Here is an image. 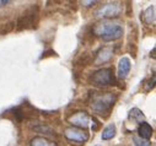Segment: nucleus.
<instances>
[{
  "label": "nucleus",
  "mask_w": 156,
  "mask_h": 146,
  "mask_svg": "<svg viewBox=\"0 0 156 146\" xmlns=\"http://www.w3.org/2000/svg\"><path fill=\"white\" fill-rule=\"evenodd\" d=\"M95 36L101 37L105 42H112L117 41L122 37L123 34V27L117 23H109V22H101L95 25L94 27Z\"/></svg>",
  "instance_id": "f257e3e1"
},
{
  "label": "nucleus",
  "mask_w": 156,
  "mask_h": 146,
  "mask_svg": "<svg viewBox=\"0 0 156 146\" xmlns=\"http://www.w3.org/2000/svg\"><path fill=\"white\" fill-rule=\"evenodd\" d=\"M117 101V96L112 92H103L95 95L91 101V108L92 111L97 114H108L109 111L113 108L114 103Z\"/></svg>",
  "instance_id": "f03ea898"
},
{
  "label": "nucleus",
  "mask_w": 156,
  "mask_h": 146,
  "mask_svg": "<svg viewBox=\"0 0 156 146\" xmlns=\"http://www.w3.org/2000/svg\"><path fill=\"white\" fill-rule=\"evenodd\" d=\"M90 82L97 87H106L117 84L115 75L112 68H103L95 71L90 78Z\"/></svg>",
  "instance_id": "7ed1b4c3"
},
{
  "label": "nucleus",
  "mask_w": 156,
  "mask_h": 146,
  "mask_svg": "<svg viewBox=\"0 0 156 146\" xmlns=\"http://www.w3.org/2000/svg\"><path fill=\"white\" fill-rule=\"evenodd\" d=\"M122 11H123V4L121 2H112L96 10L95 15L101 19H115L121 16Z\"/></svg>",
  "instance_id": "20e7f679"
},
{
  "label": "nucleus",
  "mask_w": 156,
  "mask_h": 146,
  "mask_svg": "<svg viewBox=\"0 0 156 146\" xmlns=\"http://www.w3.org/2000/svg\"><path fill=\"white\" fill-rule=\"evenodd\" d=\"M64 136L76 144H84L89 140V133H86L83 128H77V127H69L64 130Z\"/></svg>",
  "instance_id": "39448f33"
},
{
  "label": "nucleus",
  "mask_w": 156,
  "mask_h": 146,
  "mask_svg": "<svg viewBox=\"0 0 156 146\" xmlns=\"http://www.w3.org/2000/svg\"><path fill=\"white\" fill-rule=\"evenodd\" d=\"M38 23V9L34 8V11H33V8L27 11L25 15H22L19 21H17V30L19 31H22V30H28V28H33L34 26L33 25H37Z\"/></svg>",
  "instance_id": "423d86ee"
},
{
  "label": "nucleus",
  "mask_w": 156,
  "mask_h": 146,
  "mask_svg": "<svg viewBox=\"0 0 156 146\" xmlns=\"http://www.w3.org/2000/svg\"><path fill=\"white\" fill-rule=\"evenodd\" d=\"M90 116L86 113V112H76V113H73L69 118H68V122L74 125V127H77V128H83V129H86L89 127V123H90Z\"/></svg>",
  "instance_id": "0eeeda50"
},
{
  "label": "nucleus",
  "mask_w": 156,
  "mask_h": 146,
  "mask_svg": "<svg viewBox=\"0 0 156 146\" xmlns=\"http://www.w3.org/2000/svg\"><path fill=\"white\" fill-rule=\"evenodd\" d=\"M112 55H113L112 48H111V47H103V48H101V49L97 52L94 63H95V65H101V64H103V63L109 61V59L112 58Z\"/></svg>",
  "instance_id": "6e6552de"
},
{
  "label": "nucleus",
  "mask_w": 156,
  "mask_h": 146,
  "mask_svg": "<svg viewBox=\"0 0 156 146\" xmlns=\"http://www.w3.org/2000/svg\"><path fill=\"white\" fill-rule=\"evenodd\" d=\"M130 66H132V64H130L129 58L123 57L119 60V63H118V72H117V76H118V79L124 80L128 76L129 71H130Z\"/></svg>",
  "instance_id": "1a4fd4ad"
},
{
  "label": "nucleus",
  "mask_w": 156,
  "mask_h": 146,
  "mask_svg": "<svg viewBox=\"0 0 156 146\" xmlns=\"http://www.w3.org/2000/svg\"><path fill=\"white\" fill-rule=\"evenodd\" d=\"M152 131H154V130H152L151 125L147 124V123H145V122L140 123V125H139V128H138V134H139V136L143 137V139H146V140H149V139L151 137Z\"/></svg>",
  "instance_id": "9d476101"
},
{
  "label": "nucleus",
  "mask_w": 156,
  "mask_h": 146,
  "mask_svg": "<svg viewBox=\"0 0 156 146\" xmlns=\"http://www.w3.org/2000/svg\"><path fill=\"white\" fill-rule=\"evenodd\" d=\"M155 6L151 5L149 6L145 12H144V21L146 25H155V20H156V16H155Z\"/></svg>",
  "instance_id": "9b49d317"
},
{
  "label": "nucleus",
  "mask_w": 156,
  "mask_h": 146,
  "mask_svg": "<svg viewBox=\"0 0 156 146\" xmlns=\"http://www.w3.org/2000/svg\"><path fill=\"white\" fill-rule=\"evenodd\" d=\"M115 135V125L114 124H109L108 127H106L101 134L102 140H111L113 139Z\"/></svg>",
  "instance_id": "f8f14e48"
},
{
  "label": "nucleus",
  "mask_w": 156,
  "mask_h": 146,
  "mask_svg": "<svg viewBox=\"0 0 156 146\" xmlns=\"http://www.w3.org/2000/svg\"><path fill=\"white\" fill-rule=\"evenodd\" d=\"M31 145L32 146H52V145H55L54 142L49 141L48 139L46 137H42V136H37V137H33L31 140Z\"/></svg>",
  "instance_id": "ddd939ff"
},
{
  "label": "nucleus",
  "mask_w": 156,
  "mask_h": 146,
  "mask_svg": "<svg viewBox=\"0 0 156 146\" xmlns=\"http://www.w3.org/2000/svg\"><path fill=\"white\" fill-rule=\"evenodd\" d=\"M129 117L132 119H134L136 123H143L145 120V117H144L143 112L140 111V109H138V108H133L132 109V111L129 112Z\"/></svg>",
  "instance_id": "4468645a"
},
{
  "label": "nucleus",
  "mask_w": 156,
  "mask_h": 146,
  "mask_svg": "<svg viewBox=\"0 0 156 146\" xmlns=\"http://www.w3.org/2000/svg\"><path fill=\"white\" fill-rule=\"evenodd\" d=\"M33 130L37 131V133H41V134H44V135H55L54 130L47 125H36L33 127Z\"/></svg>",
  "instance_id": "2eb2a0df"
},
{
  "label": "nucleus",
  "mask_w": 156,
  "mask_h": 146,
  "mask_svg": "<svg viewBox=\"0 0 156 146\" xmlns=\"http://www.w3.org/2000/svg\"><path fill=\"white\" fill-rule=\"evenodd\" d=\"M15 26H16V23L14 21H10V22L5 23L2 28H0V34H8V33L12 32L14 28H15Z\"/></svg>",
  "instance_id": "dca6fc26"
},
{
  "label": "nucleus",
  "mask_w": 156,
  "mask_h": 146,
  "mask_svg": "<svg viewBox=\"0 0 156 146\" xmlns=\"http://www.w3.org/2000/svg\"><path fill=\"white\" fill-rule=\"evenodd\" d=\"M100 2H102V0H81V5L84 8H91L96 4H98Z\"/></svg>",
  "instance_id": "f3484780"
},
{
  "label": "nucleus",
  "mask_w": 156,
  "mask_h": 146,
  "mask_svg": "<svg viewBox=\"0 0 156 146\" xmlns=\"http://www.w3.org/2000/svg\"><path fill=\"white\" fill-rule=\"evenodd\" d=\"M134 144L138 145V146H149L150 145V141L139 136V137H134Z\"/></svg>",
  "instance_id": "a211bd4d"
},
{
  "label": "nucleus",
  "mask_w": 156,
  "mask_h": 146,
  "mask_svg": "<svg viewBox=\"0 0 156 146\" xmlns=\"http://www.w3.org/2000/svg\"><path fill=\"white\" fill-rule=\"evenodd\" d=\"M10 2V0H0V8H3V6H5L8 3Z\"/></svg>",
  "instance_id": "6ab92c4d"
},
{
  "label": "nucleus",
  "mask_w": 156,
  "mask_h": 146,
  "mask_svg": "<svg viewBox=\"0 0 156 146\" xmlns=\"http://www.w3.org/2000/svg\"><path fill=\"white\" fill-rule=\"evenodd\" d=\"M155 52H156V49L154 48V49H152V54H151V57H152L154 59H155Z\"/></svg>",
  "instance_id": "aec40b11"
}]
</instances>
